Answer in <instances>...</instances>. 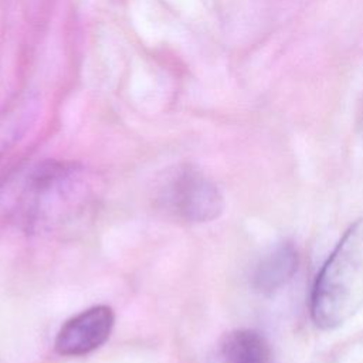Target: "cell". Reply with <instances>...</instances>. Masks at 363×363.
<instances>
[{"mask_svg":"<svg viewBox=\"0 0 363 363\" xmlns=\"http://www.w3.org/2000/svg\"><path fill=\"white\" fill-rule=\"evenodd\" d=\"M92 182L82 167L41 162L10 186L11 211L31 231H51L79 217L92 200Z\"/></svg>","mask_w":363,"mask_h":363,"instance_id":"6da1fadb","label":"cell"},{"mask_svg":"<svg viewBox=\"0 0 363 363\" xmlns=\"http://www.w3.org/2000/svg\"><path fill=\"white\" fill-rule=\"evenodd\" d=\"M363 305V217L343 233L311 294V318L322 330L343 326Z\"/></svg>","mask_w":363,"mask_h":363,"instance_id":"7a4b0ae2","label":"cell"},{"mask_svg":"<svg viewBox=\"0 0 363 363\" xmlns=\"http://www.w3.org/2000/svg\"><path fill=\"white\" fill-rule=\"evenodd\" d=\"M160 201L170 214L189 223L216 220L224 208L217 184L191 166L179 167L166 179Z\"/></svg>","mask_w":363,"mask_h":363,"instance_id":"3957f363","label":"cell"},{"mask_svg":"<svg viewBox=\"0 0 363 363\" xmlns=\"http://www.w3.org/2000/svg\"><path fill=\"white\" fill-rule=\"evenodd\" d=\"M113 323L115 313L111 306H91L68 319L60 328L54 349L61 356L88 354L108 340Z\"/></svg>","mask_w":363,"mask_h":363,"instance_id":"277c9868","label":"cell"},{"mask_svg":"<svg viewBox=\"0 0 363 363\" xmlns=\"http://www.w3.org/2000/svg\"><path fill=\"white\" fill-rule=\"evenodd\" d=\"M299 265V257L291 242H279L267 251L252 272V285L261 294H272L292 279Z\"/></svg>","mask_w":363,"mask_h":363,"instance_id":"5b68a950","label":"cell"},{"mask_svg":"<svg viewBox=\"0 0 363 363\" xmlns=\"http://www.w3.org/2000/svg\"><path fill=\"white\" fill-rule=\"evenodd\" d=\"M269 357L267 339L252 329H235L221 342L223 363H268Z\"/></svg>","mask_w":363,"mask_h":363,"instance_id":"8992f818","label":"cell"}]
</instances>
